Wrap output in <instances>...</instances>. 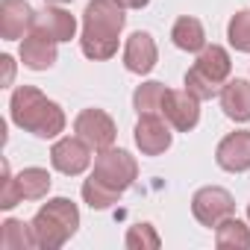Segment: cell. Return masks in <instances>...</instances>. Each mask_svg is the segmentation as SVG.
Here are the masks:
<instances>
[{
  "label": "cell",
  "instance_id": "obj_14",
  "mask_svg": "<svg viewBox=\"0 0 250 250\" xmlns=\"http://www.w3.org/2000/svg\"><path fill=\"white\" fill-rule=\"evenodd\" d=\"M56 42H50L47 36H42V33H27L24 36V42H21V62H24V68H30V71H47V68H53V62H56Z\"/></svg>",
  "mask_w": 250,
  "mask_h": 250
},
{
  "label": "cell",
  "instance_id": "obj_12",
  "mask_svg": "<svg viewBox=\"0 0 250 250\" xmlns=\"http://www.w3.org/2000/svg\"><path fill=\"white\" fill-rule=\"evenodd\" d=\"M36 24V9L27 0H0V39L15 42L33 33Z\"/></svg>",
  "mask_w": 250,
  "mask_h": 250
},
{
  "label": "cell",
  "instance_id": "obj_30",
  "mask_svg": "<svg viewBox=\"0 0 250 250\" xmlns=\"http://www.w3.org/2000/svg\"><path fill=\"white\" fill-rule=\"evenodd\" d=\"M247 221H250V203H247Z\"/></svg>",
  "mask_w": 250,
  "mask_h": 250
},
{
  "label": "cell",
  "instance_id": "obj_11",
  "mask_svg": "<svg viewBox=\"0 0 250 250\" xmlns=\"http://www.w3.org/2000/svg\"><path fill=\"white\" fill-rule=\"evenodd\" d=\"M156 62H159V47H156L153 36L145 33V30L133 33L127 39V44H124V68L130 74L145 77V74H150L156 68Z\"/></svg>",
  "mask_w": 250,
  "mask_h": 250
},
{
  "label": "cell",
  "instance_id": "obj_26",
  "mask_svg": "<svg viewBox=\"0 0 250 250\" xmlns=\"http://www.w3.org/2000/svg\"><path fill=\"white\" fill-rule=\"evenodd\" d=\"M24 200L21 194V186H18V177H12V168L9 162L3 159V186H0V209H12Z\"/></svg>",
  "mask_w": 250,
  "mask_h": 250
},
{
  "label": "cell",
  "instance_id": "obj_13",
  "mask_svg": "<svg viewBox=\"0 0 250 250\" xmlns=\"http://www.w3.org/2000/svg\"><path fill=\"white\" fill-rule=\"evenodd\" d=\"M33 30L42 33V36H47L50 42L62 44V42H71V39L77 36V18H74L68 9L47 3L42 12H36V24H33Z\"/></svg>",
  "mask_w": 250,
  "mask_h": 250
},
{
  "label": "cell",
  "instance_id": "obj_21",
  "mask_svg": "<svg viewBox=\"0 0 250 250\" xmlns=\"http://www.w3.org/2000/svg\"><path fill=\"white\" fill-rule=\"evenodd\" d=\"M18 177V186H21V194H24V200H42V197H47V191H50V186H53V180H50V174L44 171V168H24L21 174H15Z\"/></svg>",
  "mask_w": 250,
  "mask_h": 250
},
{
  "label": "cell",
  "instance_id": "obj_25",
  "mask_svg": "<svg viewBox=\"0 0 250 250\" xmlns=\"http://www.w3.org/2000/svg\"><path fill=\"white\" fill-rule=\"evenodd\" d=\"M186 91L194 94V97L203 103V100H212L215 94H221V83H215L212 77H206L200 68H191V71L186 74Z\"/></svg>",
  "mask_w": 250,
  "mask_h": 250
},
{
  "label": "cell",
  "instance_id": "obj_9",
  "mask_svg": "<svg viewBox=\"0 0 250 250\" xmlns=\"http://www.w3.org/2000/svg\"><path fill=\"white\" fill-rule=\"evenodd\" d=\"M162 115L177 133H191L197 127V121H200V100L194 94H188L186 88L183 91L168 88L165 103H162Z\"/></svg>",
  "mask_w": 250,
  "mask_h": 250
},
{
  "label": "cell",
  "instance_id": "obj_10",
  "mask_svg": "<svg viewBox=\"0 0 250 250\" xmlns=\"http://www.w3.org/2000/svg\"><path fill=\"white\" fill-rule=\"evenodd\" d=\"M215 162L229 174L250 171V130H235L224 136L215 147Z\"/></svg>",
  "mask_w": 250,
  "mask_h": 250
},
{
  "label": "cell",
  "instance_id": "obj_15",
  "mask_svg": "<svg viewBox=\"0 0 250 250\" xmlns=\"http://www.w3.org/2000/svg\"><path fill=\"white\" fill-rule=\"evenodd\" d=\"M221 109L229 121H250V80H227L221 85Z\"/></svg>",
  "mask_w": 250,
  "mask_h": 250
},
{
  "label": "cell",
  "instance_id": "obj_4",
  "mask_svg": "<svg viewBox=\"0 0 250 250\" xmlns=\"http://www.w3.org/2000/svg\"><path fill=\"white\" fill-rule=\"evenodd\" d=\"M94 180H100L103 186L115 188V191H127L136 177H139V162L130 150H121V147H106V150H97L94 156V171H91Z\"/></svg>",
  "mask_w": 250,
  "mask_h": 250
},
{
  "label": "cell",
  "instance_id": "obj_23",
  "mask_svg": "<svg viewBox=\"0 0 250 250\" xmlns=\"http://www.w3.org/2000/svg\"><path fill=\"white\" fill-rule=\"evenodd\" d=\"M227 39L238 53H250V9H241L227 24Z\"/></svg>",
  "mask_w": 250,
  "mask_h": 250
},
{
  "label": "cell",
  "instance_id": "obj_1",
  "mask_svg": "<svg viewBox=\"0 0 250 250\" xmlns=\"http://www.w3.org/2000/svg\"><path fill=\"white\" fill-rule=\"evenodd\" d=\"M124 24H127V6L121 0H91L83 12V53L94 62L112 59L118 53Z\"/></svg>",
  "mask_w": 250,
  "mask_h": 250
},
{
  "label": "cell",
  "instance_id": "obj_7",
  "mask_svg": "<svg viewBox=\"0 0 250 250\" xmlns=\"http://www.w3.org/2000/svg\"><path fill=\"white\" fill-rule=\"evenodd\" d=\"M50 165L65 177H80L91 165V145L80 136H65L50 147Z\"/></svg>",
  "mask_w": 250,
  "mask_h": 250
},
{
  "label": "cell",
  "instance_id": "obj_22",
  "mask_svg": "<svg viewBox=\"0 0 250 250\" xmlns=\"http://www.w3.org/2000/svg\"><path fill=\"white\" fill-rule=\"evenodd\" d=\"M118 197H121V191L103 186V183L94 180V177H88V180L83 183V200H85L91 209H109V206L118 203Z\"/></svg>",
  "mask_w": 250,
  "mask_h": 250
},
{
  "label": "cell",
  "instance_id": "obj_16",
  "mask_svg": "<svg viewBox=\"0 0 250 250\" xmlns=\"http://www.w3.org/2000/svg\"><path fill=\"white\" fill-rule=\"evenodd\" d=\"M171 42L186 53H200L206 47V30H203L200 18H194V15L177 18L171 27Z\"/></svg>",
  "mask_w": 250,
  "mask_h": 250
},
{
  "label": "cell",
  "instance_id": "obj_17",
  "mask_svg": "<svg viewBox=\"0 0 250 250\" xmlns=\"http://www.w3.org/2000/svg\"><path fill=\"white\" fill-rule=\"evenodd\" d=\"M194 68H200L206 77H212L215 83H227L229 80V71H232V59H229V53L221 47V44H206L200 53H197V62H194Z\"/></svg>",
  "mask_w": 250,
  "mask_h": 250
},
{
  "label": "cell",
  "instance_id": "obj_28",
  "mask_svg": "<svg viewBox=\"0 0 250 250\" xmlns=\"http://www.w3.org/2000/svg\"><path fill=\"white\" fill-rule=\"evenodd\" d=\"M121 3L127 6V9H145V6L150 3V0H121Z\"/></svg>",
  "mask_w": 250,
  "mask_h": 250
},
{
  "label": "cell",
  "instance_id": "obj_24",
  "mask_svg": "<svg viewBox=\"0 0 250 250\" xmlns=\"http://www.w3.org/2000/svg\"><path fill=\"white\" fill-rule=\"evenodd\" d=\"M124 244H127L130 250H156V247L162 244V238H159L156 227L145 221V224H133V227L127 229V235H124Z\"/></svg>",
  "mask_w": 250,
  "mask_h": 250
},
{
  "label": "cell",
  "instance_id": "obj_8",
  "mask_svg": "<svg viewBox=\"0 0 250 250\" xmlns=\"http://www.w3.org/2000/svg\"><path fill=\"white\" fill-rule=\"evenodd\" d=\"M171 124L162 121L159 115H139L136 121V130H133V139H136V147L145 153V156H162L174 136H171Z\"/></svg>",
  "mask_w": 250,
  "mask_h": 250
},
{
  "label": "cell",
  "instance_id": "obj_2",
  "mask_svg": "<svg viewBox=\"0 0 250 250\" xmlns=\"http://www.w3.org/2000/svg\"><path fill=\"white\" fill-rule=\"evenodd\" d=\"M12 124L36 139H56L65 130V112L56 100L44 97L36 85H18L9 100Z\"/></svg>",
  "mask_w": 250,
  "mask_h": 250
},
{
  "label": "cell",
  "instance_id": "obj_5",
  "mask_svg": "<svg viewBox=\"0 0 250 250\" xmlns=\"http://www.w3.org/2000/svg\"><path fill=\"white\" fill-rule=\"evenodd\" d=\"M191 215H194L203 227L215 229L221 221H227V218L235 215V200H232V194H229L227 188H221V186H203V188H197L194 197H191Z\"/></svg>",
  "mask_w": 250,
  "mask_h": 250
},
{
  "label": "cell",
  "instance_id": "obj_6",
  "mask_svg": "<svg viewBox=\"0 0 250 250\" xmlns=\"http://www.w3.org/2000/svg\"><path fill=\"white\" fill-rule=\"evenodd\" d=\"M74 133L91 145V150H106V147H115V136H118V127L109 112L103 109H83L77 118H74Z\"/></svg>",
  "mask_w": 250,
  "mask_h": 250
},
{
  "label": "cell",
  "instance_id": "obj_20",
  "mask_svg": "<svg viewBox=\"0 0 250 250\" xmlns=\"http://www.w3.org/2000/svg\"><path fill=\"white\" fill-rule=\"evenodd\" d=\"M165 94H168V88L162 83L147 80V83H142L133 91V109L139 115H159L162 112V103H165Z\"/></svg>",
  "mask_w": 250,
  "mask_h": 250
},
{
  "label": "cell",
  "instance_id": "obj_19",
  "mask_svg": "<svg viewBox=\"0 0 250 250\" xmlns=\"http://www.w3.org/2000/svg\"><path fill=\"white\" fill-rule=\"evenodd\" d=\"M0 247L3 250H30V247H36L33 224L18 221V218H6L0 224Z\"/></svg>",
  "mask_w": 250,
  "mask_h": 250
},
{
  "label": "cell",
  "instance_id": "obj_3",
  "mask_svg": "<svg viewBox=\"0 0 250 250\" xmlns=\"http://www.w3.org/2000/svg\"><path fill=\"white\" fill-rule=\"evenodd\" d=\"M30 224H33L36 247H42V250H59L77 232V227H80V209L68 197H53V200H47L33 215Z\"/></svg>",
  "mask_w": 250,
  "mask_h": 250
},
{
  "label": "cell",
  "instance_id": "obj_29",
  "mask_svg": "<svg viewBox=\"0 0 250 250\" xmlns=\"http://www.w3.org/2000/svg\"><path fill=\"white\" fill-rule=\"evenodd\" d=\"M44 3H53V6H65V3H71V0H44Z\"/></svg>",
  "mask_w": 250,
  "mask_h": 250
},
{
  "label": "cell",
  "instance_id": "obj_27",
  "mask_svg": "<svg viewBox=\"0 0 250 250\" xmlns=\"http://www.w3.org/2000/svg\"><path fill=\"white\" fill-rule=\"evenodd\" d=\"M0 62L6 65V80H3V83L9 85V83H12V71H15V68H12V56H0Z\"/></svg>",
  "mask_w": 250,
  "mask_h": 250
},
{
  "label": "cell",
  "instance_id": "obj_18",
  "mask_svg": "<svg viewBox=\"0 0 250 250\" xmlns=\"http://www.w3.org/2000/svg\"><path fill=\"white\" fill-rule=\"evenodd\" d=\"M215 244L221 250H250V227L232 215L215 227Z\"/></svg>",
  "mask_w": 250,
  "mask_h": 250
}]
</instances>
